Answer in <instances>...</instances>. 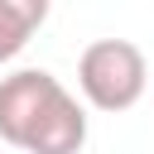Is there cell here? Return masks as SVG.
Here are the masks:
<instances>
[{
	"label": "cell",
	"mask_w": 154,
	"mask_h": 154,
	"mask_svg": "<svg viewBox=\"0 0 154 154\" xmlns=\"http://www.w3.org/2000/svg\"><path fill=\"white\" fill-rule=\"evenodd\" d=\"M0 10H5L24 34L43 29V19H48V0H0Z\"/></svg>",
	"instance_id": "obj_4"
},
{
	"label": "cell",
	"mask_w": 154,
	"mask_h": 154,
	"mask_svg": "<svg viewBox=\"0 0 154 154\" xmlns=\"http://www.w3.org/2000/svg\"><path fill=\"white\" fill-rule=\"evenodd\" d=\"M29 38H34V34H24V29H19V24H14V19H10L5 10H0V63L19 58V48H24Z\"/></svg>",
	"instance_id": "obj_5"
},
{
	"label": "cell",
	"mask_w": 154,
	"mask_h": 154,
	"mask_svg": "<svg viewBox=\"0 0 154 154\" xmlns=\"http://www.w3.org/2000/svg\"><path fill=\"white\" fill-rule=\"evenodd\" d=\"M82 144H87V111L67 87H58V96L48 101V111L29 130L24 154H77Z\"/></svg>",
	"instance_id": "obj_3"
},
{
	"label": "cell",
	"mask_w": 154,
	"mask_h": 154,
	"mask_svg": "<svg viewBox=\"0 0 154 154\" xmlns=\"http://www.w3.org/2000/svg\"><path fill=\"white\" fill-rule=\"evenodd\" d=\"M77 87L96 111H130L149 87V63L130 38H96L77 58Z\"/></svg>",
	"instance_id": "obj_1"
},
{
	"label": "cell",
	"mask_w": 154,
	"mask_h": 154,
	"mask_svg": "<svg viewBox=\"0 0 154 154\" xmlns=\"http://www.w3.org/2000/svg\"><path fill=\"white\" fill-rule=\"evenodd\" d=\"M58 77L43 72V67H19L0 82V140L24 149L29 130L38 125V116L48 111V101L58 96Z\"/></svg>",
	"instance_id": "obj_2"
}]
</instances>
